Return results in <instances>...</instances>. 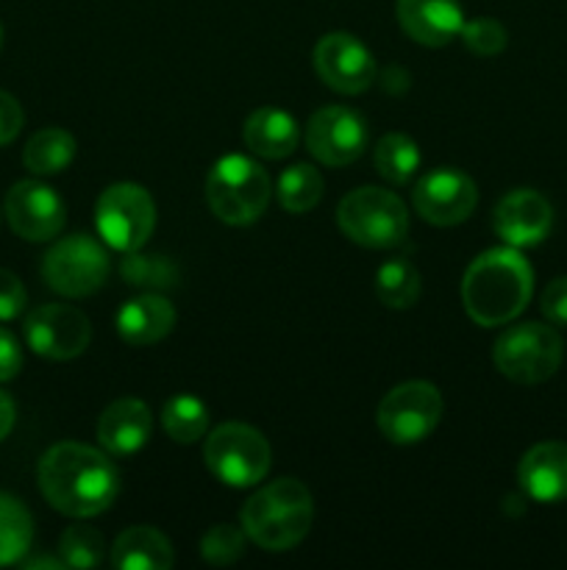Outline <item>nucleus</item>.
Returning a JSON list of instances; mask_svg holds the SVG:
<instances>
[{
	"label": "nucleus",
	"instance_id": "f257e3e1",
	"mask_svg": "<svg viewBox=\"0 0 567 570\" xmlns=\"http://www.w3.org/2000/svg\"><path fill=\"white\" fill-rule=\"evenodd\" d=\"M44 501L70 518H94L120 495V473L98 449L81 443H59L44 451L37 468Z\"/></svg>",
	"mask_w": 567,
	"mask_h": 570
},
{
	"label": "nucleus",
	"instance_id": "f03ea898",
	"mask_svg": "<svg viewBox=\"0 0 567 570\" xmlns=\"http://www.w3.org/2000/svg\"><path fill=\"white\" fill-rule=\"evenodd\" d=\"M534 271L520 248H489L467 265L461 278V304L472 323L484 328L506 326L528 306Z\"/></svg>",
	"mask_w": 567,
	"mask_h": 570
},
{
	"label": "nucleus",
	"instance_id": "7ed1b4c3",
	"mask_svg": "<svg viewBox=\"0 0 567 570\" xmlns=\"http://www.w3.org/2000/svg\"><path fill=\"white\" fill-rule=\"evenodd\" d=\"M315 501L298 479H278L245 501L239 512L245 534L265 551H289L309 534Z\"/></svg>",
	"mask_w": 567,
	"mask_h": 570
},
{
	"label": "nucleus",
	"instance_id": "20e7f679",
	"mask_svg": "<svg viewBox=\"0 0 567 570\" xmlns=\"http://www.w3.org/2000/svg\"><path fill=\"white\" fill-rule=\"evenodd\" d=\"M270 176L259 161L228 154L215 161L206 178V200L217 220L228 226H250L270 204Z\"/></svg>",
	"mask_w": 567,
	"mask_h": 570
},
{
	"label": "nucleus",
	"instance_id": "39448f33",
	"mask_svg": "<svg viewBox=\"0 0 567 570\" xmlns=\"http://www.w3.org/2000/svg\"><path fill=\"white\" fill-rule=\"evenodd\" d=\"M337 223L345 237L365 248H395L409 234L404 200L381 187H359L337 206Z\"/></svg>",
	"mask_w": 567,
	"mask_h": 570
},
{
	"label": "nucleus",
	"instance_id": "423d86ee",
	"mask_svg": "<svg viewBox=\"0 0 567 570\" xmlns=\"http://www.w3.org/2000/svg\"><path fill=\"white\" fill-rule=\"evenodd\" d=\"M565 343L554 326L543 323H517L495 340V367L509 382L543 384L559 371Z\"/></svg>",
	"mask_w": 567,
	"mask_h": 570
},
{
	"label": "nucleus",
	"instance_id": "0eeeda50",
	"mask_svg": "<svg viewBox=\"0 0 567 570\" xmlns=\"http://www.w3.org/2000/svg\"><path fill=\"white\" fill-rule=\"evenodd\" d=\"M203 460L228 488H253L270 471V443L248 423H222L206 438Z\"/></svg>",
	"mask_w": 567,
	"mask_h": 570
},
{
	"label": "nucleus",
	"instance_id": "6e6552de",
	"mask_svg": "<svg viewBox=\"0 0 567 570\" xmlns=\"http://www.w3.org/2000/svg\"><path fill=\"white\" fill-rule=\"evenodd\" d=\"M94 223L109 248L131 254L142 248L153 234L156 204L148 189L139 184H111L94 206Z\"/></svg>",
	"mask_w": 567,
	"mask_h": 570
},
{
	"label": "nucleus",
	"instance_id": "1a4fd4ad",
	"mask_svg": "<svg viewBox=\"0 0 567 570\" xmlns=\"http://www.w3.org/2000/svg\"><path fill=\"white\" fill-rule=\"evenodd\" d=\"M109 276V254L87 234L59 239L42 259V278L64 298H87L98 293Z\"/></svg>",
	"mask_w": 567,
	"mask_h": 570
},
{
	"label": "nucleus",
	"instance_id": "9d476101",
	"mask_svg": "<svg viewBox=\"0 0 567 570\" xmlns=\"http://www.w3.org/2000/svg\"><path fill=\"white\" fill-rule=\"evenodd\" d=\"M442 421V395L431 382H406L378 404V429L389 443L415 445Z\"/></svg>",
	"mask_w": 567,
	"mask_h": 570
},
{
	"label": "nucleus",
	"instance_id": "9b49d317",
	"mask_svg": "<svg viewBox=\"0 0 567 570\" xmlns=\"http://www.w3.org/2000/svg\"><path fill=\"white\" fill-rule=\"evenodd\" d=\"M367 142L365 117L348 106H322L306 122V148L326 167L350 165L365 154Z\"/></svg>",
	"mask_w": 567,
	"mask_h": 570
},
{
	"label": "nucleus",
	"instance_id": "f8f14e48",
	"mask_svg": "<svg viewBox=\"0 0 567 570\" xmlns=\"http://www.w3.org/2000/svg\"><path fill=\"white\" fill-rule=\"evenodd\" d=\"M22 334H26V343L33 354L64 362L76 360L89 348L92 326H89V317L76 306L48 304L28 312Z\"/></svg>",
	"mask_w": 567,
	"mask_h": 570
},
{
	"label": "nucleus",
	"instance_id": "ddd939ff",
	"mask_svg": "<svg viewBox=\"0 0 567 570\" xmlns=\"http://www.w3.org/2000/svg\"><path fill=\"white\" fill-rule=\"evenodd\" d=\"M315 70L339 95H361L376 81V59L354 33L334 31L317 42Z\"/></svg>",
	"mask_w": 567,
	"mask_h": 570
},
{
	"label": "nucleus",
	"instance_id": "4468645a",
	"mask_svg": "<svg viewBox=\"0 0 567 570\" xmlns=\"http://www.w3.org/2000/svg\"><path fill=\"white\" fill-rule=\"evenodd\" d=\"M411 204H415L417 215L431 226H459L476 209L478 189L467 173L439 167L417 181Z\"/></svg>",
	"mask_w": 567,
	"mask_h": 570
},
{
	"label": "nucleus",
	"instance_id": "2eb2a0df",
	"mask_svg": "<svg viewBox=\"0 0 567 570\" xmlns=\"http://www.w3.org/2000/svg\"><path fill=\"white\" fill-rule=\"evenodd\" d=\"M6 220L17 237L48 243L64 228V204L42 181H17L6 195Z\"/></svg>",
	"mask_w": 567,
	"mask_h": 570
},
{
	"label": "nucleus",
	"instance_id": "dca6fc26",
	"mask_svg": "<svg viewBox=\"0 0 567 570\" xmlns=\"http://www.w3.org/2000/svg\"><path fill=\"white\" fill-rule=\"evenodd\" d=\"M493 226L511 248H534L554 228V209L537 189H511L495 206Z\"/></svg>",
	"mask_w": 567,
	"mask_h": 570
},
{
	"label": "nucleus",
	"instance_id": "f3484780",
	"mask_svg": "<svg viewBox=\"0 0 567 570\" xmlns=\"http://www.w3.org/2000/svg\"><path fill=\"white\" fill-rule=\"evenodd\" d=\"M395 14L406 37L426 48H445L459 37L465 26L459 0H398Z\"/></svg>",
	"mask_w": 567,
	"mask_h": 570
},
{
	"label": "nucleus",
	"instance_id": "a211bd4d",
	"mask_svg": "<svg viewBox=\"0 0 567 570\" xmlns=\"http://www.w3.org/2000/svg\"><path fill=\"white\" fill-rule=\"evenodd\" d=\"M520 488L539 504H559L567 499V443H537L523 454L517 468Z\"/></svg>",
	"mask_w": 567,
	"mask_h": 570
},
{
	"label": "nucleus",
	"instance_id": "6ab92c4d",
	"mask_svg": "<svg viewBox=\"0 0 567 570\" xmlns=\"http://www.w3.org/2000/svg\"><path fill=\"white\" fill-rule=\"evenodd\" d=\"M153 432L150 410L139 399H120L103 410L98 421V443L109 456H133Z\"/></svg>",
	"mask_w": 567,
	"mask_h": 570
},
{
	"label": "nucleus",
	"instance_id": "aec40b11",
	"mask_svg": "<svg viewBox=\"0 0 567 570\" xmlns=\"http://www.w3.org/2000/svg\"><path fill=\"white\" fill-rule=\"evenodd\" d=\"M176 326V306L156 293L128 301L117 315V332L128 345H153Z\"/></svg>",
	"mask_w": 567,
	"mask_h": 570
},
{
	"label": "nucleus",
	"instance_id": "412c9836",
	"mask_svg": "<svg viewBox=\"0 0 567 570\" xmlns=\"http://www.w3.org/2000/svg\"><path fill=\"white\" fill-rule=\"evenodd\" d=\"M242 139L256 156L278 161L287 159V156L298 148L300 128L289 111L265 106V109H256L253 115L245 120Z\"/></svg>",
	"mask_w": 567,
	"mask_h": 570
},
{
	"label": "nucleus",
	"instance_id": "4be33fe9",
	"mask_svg": "<svg viewBox=\"0 0 567 570\" xmlns=\"http://www.w3.org/2000/svg\"><path fill=\"white\" fill-rule=\"evenodd\" d=\"M176 562L172 543L153 527H131L111 546L117 570H167Z\"/></svg>",
	"mask_w": 567,
	"mask_h": 570
},
{
	"label": "nucleus",
	"instance_id": "5701e85b",
	"mask_svg": "<svg viewBox=\"0 0 567 570\" xmlns=\"http://www.w3.org/2000/svg\"><path fill=\"white\" fill-rule=\"evenodd\" d=\"M72 159H76V139L64 128H42L28 139L22 150V165L33 176H56L67 170Z\"/></svg>",
	"mask_w": 567,
	"mask_h": 570
},
{
	"label": "nucleus",
	"instance_id": "b1692460",
	"mask_svg": "<svg viewBox=\"0 0 567 570\" xmlns=\"http://www.w3.org/2000/svg\"><path fill=\"white\" fill-rule=\"evenodd\" d=\"M372 289H376V298L389 309H409L422 293L420 273L406 256H398V259H389L378 267Z\"/></svg>",
	"mask_w": 567,
	"mask_h": 570
},
{
	"label": "nucleus",
	"instance_id": "393cba45",
	"mask_svg": "<svg viewBox=\"0 0 567 570\" xmlns=\"http://www.w3.org/2000/svg\"><path fill=\"white\" fill-rule=\"evenodd\" d=\"M33 540L31 512L20 499L0 493V568L14 566L28 554Z\"/></svg>",
	"mask_w": 567,
	"mask_h": 570
},
{
	"label": "nucleus",
	"instance_id": "a878e982",
	"mask_svg": "<svg viewBox=\"0 0 567 570\" xmlns=\"http://www.w3.org/2000/svg\"><path fill=\"white\" fill-rule=\"evenodd\" d=\"M372 165L389 184H409L420 170V148L406 134H384L372 148Z\"/></svg>",
	"mask_w": 567,
	"mask_h": 570
},
{
	"label": "nucleus",
	"instance_id": "bb28decb",
	"mask_svg": "<svg viewBox=\"0 0 567 570\" xmlns=\"http://www.w3.org/2000/svg\"><path fill=\"white\" fill-rule=\"evenodd\" d=\"M322 187H326V184H322V176L317 167L292 165L278 176V204H281L289 215H304V212H311L320 204Z\"/></svg>",
	"mask_w": 567,
	"mask_h": 570
},
{
	"label": "nucleus",
	"instance_id": "cd10ccee",
	"mask_svg": "<svg viewBox=\"0 0 567 570\" xmlns=\"http://www.w3.org/2000/svg\"><path fill=\"white\" fill-rule=\"evenodd\" d=\"M161 423H165L167 438L189 445L209 432V410L195 395H176V399H170L165 404Z\"/></svg>",
	"mask_w": 567,
	"mask_h": 570
},
{
	"label": "nucleus",
	"instance_id": "c85d7f7f",
	"mask_svg": "<svg viewBox=\"0 0 567 570\" xmlns=\"http://www.w3.org/2000/svg\"><path fill=\"white\" fill-rule=\"evenodd\" d=\"M120 276L126 278V284L139 289H148V293H156V289H172L178 287V278H181V271L172 259L159 254H126V259L120 262Z\"/></svg>",
	"mask_w": 567,
	"mask_h": 570
},
{
	"label": "nucleus",
	"instance_id": "c756f323",
	"mask_svg": "<svg viewBox=\"0 0 567 570\" xmlns=\"http://www.w3.org/2000/svg\"><path fill=\"white\" fill-rule=\"evenodd\" d=\"M59 557L67 568H98L106 560V543L92 527H70L59 538Z\"/></svg>",
	"mask_w": 567,
	"mask_h": 570
},
{
	"label": "nucleus",
	"instance_id": "7c9ffc66",
	"mask_svg": "<svg viewBox=\"0 0 567 570\" xmlns=\"http://www.w3.org/2000/svg\"><path fill=\"white\" fill-rule=\"evenodd\" d=\"M245 529L231 523H217L200 540V554L209 566H233L245 554Z\"/></svg>",
	"mask_w": 567,
	"mask_h": 570
},
{
	"label": "nucleus",
	"instance_id": "2f4dec72",
	"mask_svg": "<svg viewBox=\"0 0 567 570\" xmlns=\"http://www.w3.org/2000/svg\"><path fill=\"white\" fill-rule=\"evenodd\" d=\"M461 42L470 53L481 56V59H489V56L504 53L506 45H509V33L493 17H478V20H465L461 26Z\"/></svg>",
	"mask_w": 567,
	"mask_h": 570
},
{
	"label": "nucleus",
	"instance_id": "473e14b6",
	"mask_svg": "<svg viewBox=\"0 0 567 570\" xmlns=\"http://www.w3.org/2000/svg\"><path fill=\"white\" fill-rule=\"evenodd\" d=\"M26 304L28 295L20 278L0 267V321H14L17 315H22Z\"/></svg>",
	"mask_w": 567,
	"mask_h": 570
},
{
	"label": "nucleus",
	"instance_id": "72a5a7b5",
	"mask_svg": "<svg viewBox=\"0 0 567 570\" xmlns=\"http://www.w3.org/2000/svg\"><path fill=\"white\" fill-rule=\"evenodd\" d=\"M539 309H543L545 321H548L550 326H567V276L554 278V282L543 289Z\"/></svg>",
	"mask_w": 567,
	"mask_h": 570
},
{
	"label": "nucleus",
	"instance_id": "f704fd0d",
	"mask_svg": "<svg viewBox=\"0 0 567 570\" xmlns=\"http://www.w3.org/2000/svg\"><path fill=\"white\" fill-rule=\"evenodd\" d=\"M22 106L17 104L14 95L3 92L0 89V148L9 142H14L17 134L22 131Z\"/></svg>",
	"mask_w": 567,
	"mask_h": 570
},
{
	"label": "nucleus",
	"instance_id": "c9c22d12",
	"mask_svg": "<svg viewBox=\"0 0 567 570\" xmlns=\"http://www.w3.org/2000/svg\"><path fill=\"white\" fill-rule=\"evenodd\" d=\"M22 367V351L14 334L0 328V382H11Z\"/></svg>",
	"mask_w": 567,
	"mask_h": 570
},
{
	"label": "nucleus",
	"instance_id": "e433bc0d",
	"mask_svg": "<svg viewBox=\"0 0 567 570\" xmlns=\"http://www.w3.org/2000/svg\"><path fill=\"white\" fill-rule=\"evenodd\" d=\"M14 417H17V410H14V401L9 399V395L0 390V440L9 438L11 426H14Z\"/></svg>",
	"mask_w": 567,
	"mask_h": 570
},
{
	"label": "nucleus",
	"instance_id": "4c0bfd02",
	"mask_svg": "<svg viewBox=\"0 0 567 570\" xmlns=\"http://www.w3.org/2000/svg\"><path fill=\"white\" fill-rule=\"evenodd\" d=\"M26 568L28 570H33V568L59 570V568H64V562H61V557H59V560H50V557H37V560H26Z\"/></svg>",
	"mask_w": 567,
	"mask_h": 570
},
{
	"label": "nucleus",
	"instance_id": "58836bf2",
	"mask_svg": "<svg viewBox=\"0 0 567 570\" xmlns=\"http://www.w3.org/2000/svg\"><path fill=\"white\" fill-rule=\"evenodd\" d=\"M0 48H3V26H0Z\"/></svg>",
	"mask_w": 567,
	"mask_h": 570
}]
</instances>
